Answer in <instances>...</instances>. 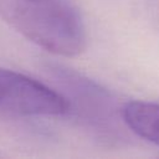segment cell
I'll return each instance as SVG.
<instances>
[{
  "label": "cell",
  "mask_w": 159,
  "mask_h": 159,
  "mask_svg": "<svg viewBox=\"0 0 159 159\" xmlns=\"http://www.w3.org/2000/svg\"><path fill=\"white\" fill-rule=\"evenodd\" d=\"M120 116L134 134L159 145V103L129 101L122 107Z\"/></svg>",
  "instance_id": "277c9868"
},
{
  "label": "cell",
  "mask_w": 159,
  "mask_h": 159,
  "mask_svg": "<svg viewBox=\"0 0 159 159\" xmlns=\"http://www.w3.org/2000/svg\"><path fill=\"white\" fill-rule=\"evenodd\" d=\"M0 111L16 116H62L68 98L24 73L0 67Z\"/></svg>",
  "instance_id": "7a4b0ae2"
},
{
  "label": "cell",
  "mask_w": 159,
  "mask_h": 159,
  "mask_svg": "<svg viewBox=\"0 0 159 159\" xmlns=\"http://www.w3.org/2000/svg\"><path fill=\"white\" fill-rule=\"evenodd\" d=\"M0 19L57 56H78L87 45L81 19L63 0H0Z\"/></svg>",
  "instance_id": "6da1fadb"
},
{
  "label": "cell",
  "mask_w": 159,
  "mask_h": 159,
  "mask_svg": "<svg viewBox=\"0 0 159 159\" xmlns=\"http://www.w3.org/2000/svg\"><path fill=\"white\" fill-rule=\"evenodd\" d=\"M53 70L58 78L65 81L66 86L70 88L68 92L73 94L76 109H78V112L81 111L82 116L88 122L91 119L93 123L101 124L112 119L116 104L112 96L104 88L68 70H62L61 67Z\"/></svg>",
  "instance_id": "3957f363"
}]
</instances>
